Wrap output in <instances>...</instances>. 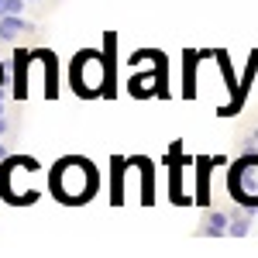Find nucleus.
<instances>
[{"label":"nucleus","mask_w":258,"mask_h":258,"mask_svg":"<svg viewBox=\"0 0 258 258\" xmlns=\"http://www.w3.org/2000/svg\"><path fill=\"white\" fill-rule=\"evenodd\" d=\"M258 76V48L248 55V66H244V76L238 80V103H234V110H241V103H244V97L251 93V83H255Z\"/></svg>","instance_id":"obj_10"},{"label":"nucleus","mask_w":258,"mask_h":258,"mask_svg":"<svg viewBox=\"0 0 258 258\" xmlns=\"http://www.w3.org/2000/svg\"><path fill=\"white\" fill-rule=\"evenodd\" d=\"M100 186V176L93 169V162L80 159V155H69V159H59L52 176H48V189L59 197V203L66 207H83L90 203L93 193Z\"/></svg>","instance_id":"obj_1"},{"label":"nucleus","mask_w":258,"mask_h":258,"mask_svg":"<svg viewBox=\"0 0 258 258\" xmlns=\"http://www.w3.org/2000/svg\"><path fill=\"white\" fill-rule=\"evenodd\" d=\"M127 165H131L127 159H114V162H110V169H114V172H110V179H114V186H110V203H114V207H120V203H124L120 179H124V169H127Z\"/></svg>","instance_id":"obj_14"},{"label":"nucleus","mask_w":258,"mask_h":258,"mask_svg":"<svg viewBox=\"0 0 258 258\" xmlns=\"http://www.w3.org/2000/svg\"><path fill=\"white\" fill-rule=\"evenodd\" d=\"M200 52H189V48H186V52H182V62H186V66H182V97L186 100H193L197 97V66H200Z\"/></svg>","instance_id":"obj_8"},{"label":"nucleus","mask_w":258,"mask_h":258,"mask_svg":"<svg viewBox=\"0 0 258 258\" xmlns=\"http://www.w3.org/2000/svg\"><path fill=\"white\" fill-rule=\"evenodd\" d=\"M24 4L28 0H0V18L4 14H24Z\"/></svg>","instance_id":"obj_15"},{"label":"nucleus","mask_w":258,"mask_h":258,"mask_svg":"<svg viewBox=\"0 0 258 258\" xmlns=\"http://www.w3.org/2000/svg\"><path fill=\"white\" fill-rule=\"evenodd\" d=\"M255 214H258V207H241V214H234L231 217V238H244L248 231H251V220H255Z\"/></svg>","instance_id":"obj_11"},{"label":"nucleus","mask_w":258,"mask_h":258,"mask_svg":"<svg viewBox=\"0 0 258 258\" xmlns=\"http://www.w3.org/2000/svg\"><path fill=\"white\" fill-rule=\"evenodd\" d=\"M4 110H7V90L0 93V114H4Z\"/></svg>","instance_id":"obj_20"},{"label":"nucleus","mask_w":258,"mask_h":258,"mask_svg":"<svg viewBox=\"0 0 258 258\" xmlns=\"http://www.w3.org/2000/svg\"><path fill=\"white\" fill-rule=\"evenodd\" d=\"M210 159H214V169H224V165H231V162H227V155H210Z\"/></svg>","instance_id":"obj_18"},{"label":"nucleus","mask_w":258,"mask_h":258,"mask_svg":"<svg viewBox=\"0 0 258 258\" xmlns=\"http://www.w3.org/2000/svg\"><path fill=\"white\" fill-rule=\"evenodd\" d=\"M7 131H11V120H7V114H0V138H7Z\"/></svg>","instance_id":"obj_17"},{"label":"nucleus","mask_w":258,"mask_h":258,"mask_svg":"<svg viewBox=\"0 0 258 258\" xmlns=\"http://www.w3.org/2000/svg\"><path fill=\"white\" fill-rule=\"evenodd\" d=\"M231 231V214H224V210H207V217L200 224V238H224Z\"/></svg>","instance_id":"obj_7"},{"label":"nucleus","mask_w":258,"mask_h":258,"mask_svg":"<svg viewBox=\"0 0 258 258\" xmlns=\"http://www.w3.org/2000/svg\"><path fill=\"white\" fill-rule=\"evenodd\" d=\"M131 165H135V169L141 172V179H145V189H141V203H145V207H148V203H155V200H152V162L145 159V155H138V159L131 155Z\"/></svg>","instance_id":"obj_13"},{"label":"nucleus","mask_w":258,"mask_h":258,"mask_svg":"<svg viewBox=\"0 0 258 258\" xmlns=\"http://www.w3.org/2000/svg\"><path fill=\"white\" fill-rule=\"evenodd\" d=\"M28 4H35V0H28Z\"/></svg>","instance_id":"obj_22"},{"label":"nucleus","mask_w":258,"mask_h":258,"mask_svg":"<svg viewBox=\"0 0 258 258\" xmlns=\"http://www.w3.org/2000/svg\"><path fill=\"white\" fill-rule=\"evenodd\" d=\"M127 93L138 100H148V97H169V90H165V55L155 59V66L148 69V73H138L135 69V76L127 80Z\"/></svg>","instance_id":"obj_4"},{"label":"nucleus","mask_w":258,"mask_h":258,"mask_svg":"<svg viewBox=\"0 0 258 258\" xmlns=\"http://www.w3.org/2000/svg\"><path fill=\"white\" fill-rule=\"evenodd\" d=\"M197 179H200V189H197V200L200 207H210V197H207V182H210V169H214V159H197Z\"/></svg>","instance_id":"obj_12"},{"label":"nucleus","mask_w":258,"mask_h":258,"mask_svg":"<svg viewBox=\"0 0 258 258\" xmlns=\"http://www.w3.org/2000/svg\"><path fill=\"white\" fill-rule=\"evenodd\" d=\"M31 59H35V52H28V48H14V55H11V97L14 100H24L28 97V69H31Z\"/></svg>","instance_id":"obj_5"},{"label":"nucleus","mask_w":258,"mask_h":258,"mask_svg":"<svg viewBox=\"0 0 258 258\" xmlns=\"http://www.w3.org/2000/svg\"><path fill=\"white\" fill-rule=\"evenodd\" d=\"M227 193L238 207H258V152H241L227 169Z\"/></svg>","instance_id":"obj_3"},{"label":"nucleus","mask_w":258,"mask_h":258,"mask_svg":"<svg viewBox=\"0 0 258 258\" xmlns=\"http://www.w3.org/2000/svg\"><path fill=\"white\" fill-rule=\"evenodd\" d=\"M24 31H35V24L24 21V14H4L0 18V41H14Z\"/></svg>","instance_id":"obj_9"},{"label":"nucleus","mask_w":258,"mask_h":258,"mask_svg":"<svg viewBox=\"0 0 258 258\" xmlns=\"http://www.w3.org/2000/svg\"><path fill=\"white\" fill-rule=\"evenodd\" d=\"M7 155H11V152H7V145H4V138H0V162L7 159Z\"/></svg>","instance_id":"obj_19"},{"label":"nucleus","mask_w":258,"mask_h":258,"mask_svg":"<svg viewBox=\"0 0 258 258\" xmlns=\"http://www.w3.org/2000/svg\"><path fill=\"white\" fill-rule=\"evenodd\" d=\"M35 55L45 62V86H41V93L48 100L59 97V59H55V52H48V48H35Z\"/></svg>","instance_id":"obj_6"},{"label":"nucleus","mask_w":258,"mask_h":258,"mask_svg":"<svg viewBox=\"0 0 258 258\" xmlns=\"http://www.w3.org/2000/svg\"><path fill=\"white\" fill-rule=\"evenodd\" d=\"M69 86L83 100H97L107 93V55L100 48H80L69 62Z\"/></svg>","instance_id":"obj_2"},{"label":"nucleus","mask_w":258,"mask_h":258,"mask_svg":"<svg viewBox=\"0 0 258 258\" xmlns=\"http://www.w3.org/2000/svg\"><path fill=\"white\" fill-rule=\"evenodd\" d=\"M4 90H7V62L0 59V93H4Z\"/></svg>","instance_id":"obj_16"},{"label":"nucleus","mask_w":258,"mask_h":258,"mask_svg":"<svg viewBox=\"0 0 258 258\" xmlns=\"http://www.w3.org/2000/svg\"><path fill=\"white\" fill-rule=\"evenodd\" d=\"M251 138H255V145H258V127H255V131H251Z\"/></svg>","instance_id":"obj_21"}]
</instances>
